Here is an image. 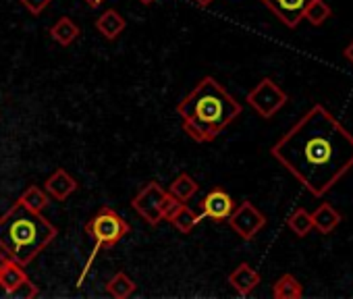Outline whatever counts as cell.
Listing matches in <instances>:
<instances>
[{
    "instance_id": "cell-1",
    "label": "cell",
    "mask_w": 353,
    "mask_h": 299,
    "mask_svg": "<svg viewBox=\"0 0 353 299\" xmlns=\"http://www.w3.org/2000/svg\"><path fill=\"white\" fill-rule=\"evenodd\" d=\"M270 154L312 196L322 198L353 169V135L326 106L314 104Z\"/></svg>"
},
{
    "instance_id": "cell-2",
    "label": "cell",
    "mask_w": 353,
    "mask_h": 299,
    "mask_svg": "<svg viewBox=\"0 0 353 299\" xmlns=\"http://www.w3.org/2000/svg\"><path fill=\"white\" fill-rule=\"evenodd\" d=\"M176 114L194 141L208 143L241 114V104L214 77H204L176 104Z\"/></svg>"
},
{
    "instance_id": "cell-3",
    "label": "cell",
    "mask_w": 353,
    "mask_h": 299,
    "mask_svg": "<svg viewBox=\"0 0 353 299\" xmlns=\"http://www.w3.org/2000/svg\"><path fill=\"white\" fill-rule=\"evenodd\" d=\"M57 235V227L42 212H32L19 202L0 214V251L21 266L34 262Z\"/></svg>"
},
{
    "instance_id": "cell-4",
    "label": "cell",
    "mask_w": 353,
    "mask_h": 299,
    "mask_svg": "<svg viewBox=\"0 0 353 299\" xmlns=\"http://www.w3.org/2000/svg\"><path fill=\"white\" fill-rule=\"evenodd\" d=\"M179 204H183V202H176L158 181L145 183L131 200V208L143 218V223H148L152 227L166 220Z\"/></svg>"
},
{
    "instance_id": "cell-5",
    "label": "cell",
    "mask_w": 353,
    "mask_h": 299,
    "mask_svg": "<svg viewBox=\"0 0 353 299\" xmlns=\"http://www.w3.org/2000/svg\"><path fill=\"white\" fill-rule=\"evenodd\" d=\"M85 233L96 241V247L110 249L129 233V225L119 212L104 206L85 223Z\"/></svg>"
},
{
    "instance_id": "cell-6",
    "label": "cell",
    "mask_w": 353,
    "mask_h": 299,
    "mask_svg": "<svg viewBox=\"0 0 353 299\" xmlns=\"http://www.w3.org/2000/svg\"><path fill=\"white\" fill-rule=\"evenodd\" d=\"M248 104L262 116V118H270L274 116L285 104H287V94L270 79L264 77L260 79V83L248 94Z\"/></svg>"
},
{
    "instance_id": "cell-7",
    "label": "cell",
    "mask_w": 353,
    "mask_h": 299,
    "mask_svg": "<svg viewBox=\"0 0 353 299\" xmlns=\"http://www.w3.org/2000/svg\"><path fill=\"white\" fill-rule=\"evenodd\" d=\"M227 223L243 241H252L266 227V216L252 202L245 200L239 206H235V210L231 212Z\"/></svg>"
},
{
    "instance_id": "cell-8",
    "label": "cell",
    "mask_w": 353,
    "mask_h": 299,
    "mask_svg": "<svg viewBox=\"0 0 353 299\" xmlns=\"http://www.w3.org/2000/svg\"><path fill=\"white\" fill-rule=\"evenodd\" d=\"M233 210H235V202L223 187L210 189L200 204V214L214 223H225Z\"/></svg>"
},
{
    "instance_id": "cell-9",
    "label": "cell",
    "mask_w": 353,
    "mask_h": 299,
    "mask_svg": "<svg viewBox=\"0 0 353 299\" xmlns=\"http://www.w3.org/2000/svg\"><path fill=\"white\" fill-rule=\"evenodd\" d=\"M260 3L270 9L287 28H297L299 21L305 15V9L310 7L312 0H260Z\"/></svg>"
},
{
    "instance_id": "cell-10",
    "label": "cell",
    "mask_w": 353,
    "mask_h": 299,
    "mask_svg": "<svg viewBox=\"0 0 353 299\" xmlns=\"http://www.w3.org/2000/svg\"><path fill=\"white\" fill-rule=\"evenodd\" d=\"M79 187V183L75 181V177H71L65 169H57L44 183V192L52 198V200H67L71 194H75Z\"/></svg>"
},
{
    "instance_id": "cell-11",
    "label": "cell",
    "mask_w": 353,
    "mask_h": 299,
    "mask_svg": "<svg viewBox=\"0 0 353 299\" xmlns=\"http://www.w3.org/2000/svg\"><path fill=\"white\" fill-rule=\"evenodd\" d=\"M23 268L26 266H21L19 262H15L11 258H5L3 266H0V289H3L5 295L15 293L28 280V274H26Z\"/></svg>"
},
{
    "instance_id": "cell-12",
    "label": "cell",
    "mask_w": 353,
    "mask_h": 299,
    "mask_svg": "<svg viewBox=\"0 0 353 299\" xmlns=\"http://www.w3.org/2000/svg\"><path fill=\"white\" fill-rule=\"evenodd\" d=\"M229 285L239 293V295H250L258 285H260V272L252 268L248 262H241L231 274H229Z\"/></svg>"
},
{
    "instance_id": "cell-13",
    "label": "cell",
    "mask_w": 353,
    "mask_h": 299,
    "mask_svg": "<svg viewBox=\"0 0 353 299\" xmlns=\"http://www.w3.org/2000/svg\"><path fill=\"white\" fill-rule=\"evenodd\" d=\"M125 28H127L125 17H123L119 11H114V9L104 11V13L96 19V30H98V32L102 34V38H106V40H117V38L125 32Z\"/></svg>"
},
{
    "instance_id": "cell-14",
    "label": "cell",
    "mask_w": 353,
    "mask_h": 299,
    "mask_svg": "<svg viewBox=\"0 0 353 299\" xmlns=\"http://www.w3.org/2000/svg\"><path fill=\"white\" fill-rule=\"evenodd\" d=\"M341 214L328 204V202H324V204H320L314 212H312V223H314V229L316 231H320L322 235H328V233H332L339 225H341Z\"/></svg>"
},
{
    "instance_id": "cell-15",
    "label": "cell",
    "mask_w": 353,
    "mask_h": 299,
    "mask_svg": "<svg viewBox=\"0 0 353 299\" xmlns=\"http://www.w3.org/2000/svg\"><path fill=\"white\" fill-rule=\"evenodd\" d=\"M204 216L202 214H198V212H194L188 204H179L176 206V210L166 218L176 231H181V233H192L196 227H198V223L202 220Z\"/></svg>"
},
{
    "instance_id": "cell-16",
    "label": "cell",
    "mask_w": 353,
    "mask_h": 299,
    "mask_svg": "<svg viewBox=\"0 0 353 299\" xmlns=\"http://www.w3.org/2000/svg\"><path fill=\"white\" fill-rule=\"evenodd\" d=\"M200 185L196 183V179L188 173L176 175V179L168 185V194L176 200V202H190L196 194H198Z\"/></svg>"
},
{
    "instance_id": "cell-17",
    "label": "cell",
    "mask_w": 353,
    "mask_h": 299,
    "mask_svg": "<svg viewBox=\"0 0 353 299\" xmlns=\"http://www.w3.org/2000/svg\"><path fill=\"white\" fill-rule=\"evenodd\" d=\"M272 297H276V299H301L303 287L293 274H283L272 285Z\"/></svg>"
},
{
    "instance_id": "cell-18",
    "label": "cell",
    "mask_w": 353,
    "mask_h": 299,
    "mask_svg": "<svg viewBox=\"0 0 353 299\" xmlns=\"http://www.w3.org/2000/svg\"><path fill=\"white\" fill-rule=\"evenodd\" d=\"M50 36L54 42H59L61 46H69L77 40L79 36V25L69 19V17H61L52 28H50Z\"/></svg>"
},
{
    "instance_id": "cell-19",
    "label": "cell",
    "mask_w": 353,
    "mask_h": 299,
    "mask_svg": "<svg viewBox=\"0 0 353 299\" xmlns=\"http://www.w3.org/2000/svg\"><path fill=\"white\" fill-rule=\"evenodd\" d=\"M135 289H137V285L129 278V274L127 272H123V270H119L108 282H106V293L110 295V297H114V299H127V297H131L133 293H135Z\"/></svg>"
},
{
    "instance_id": "cell-20",
    "label": "cell",
    "mask_w": 353,
    "mask_h": 299,
    "mask_svg": "<svg viewBox=\"0 0 353 299\" xmlns=\"http://www.w3.org/2000/svg\"><path fill=\"white\" fill-rule=\"evenodd\" d=\"M17 202L23 204V206H26L28 210H32V212H44L46 206H48V202H50V196H48L42 187H38V185H30V187L19 196Z\"/></svg>"
},
{
    "instance_id": "cell-21",
    "label": "cell",
    "mask_w": 353,
    "mask_h": 299,
    "mask_svg": "<svg viewBox=\"0 0 353 299\" xmlns=\"http://www.w3.org/2000/svg\"><path fill=\"white\" fill-rule=\"evenodd\" d=\"M287 227L293 231V235H297V237H307L310 231L314 229L312 214H310L305 208H297V210L287 218Z\"/></svg>"
},
{
    "instance_id": "cell-22",
    "label": "cell",
    "mask_w": 353,
    "mask_h": 299,
    "mask_svg": "<svg viewBox=\"0 0 353 299\" xmlns=\"http://www.w3.org/2000/svg\"><path fill=\"white\" fill-rule=\"evenodd\" d=\"M330 17H332V9L326 5V0H312L310 7L305 9V15H303V19L310 21V25H316V28L322 25Z\"/></svg>"
},
{
    "instance_id": "cell-23",
    "label": "cell",
    "mask_w": 353,
    "mask_h": 299,
    "mask_svg": "<svg viewBox=\"0 0 353 299\" xmlns=\"http://www.w3.org/2000/svg\"><path fill=\"white\" fill-rule=\"evenodd\" d=\"M21 3H23V7H26L30 13L40 15V13L50 5V0H21Z\"/></svg>"
},
{
    "instance_id": "cell-24",
    "label": "cell",
    "mask_w": 353,
    "mask_h": 299,
    "mask_svg": "<svg viewBox=\"0 0 353 299\" xmlns=\"http://www.w3.org/2000/svg\"><path fill=\"white\" fill-rule=\"evenodd\" d=\"M36 295H38V289H36V287L32 285V280L28 278V280H26L15 293H11L9 297H36Z\"/></svg>"
},
{
    "instance_id": "cell-25",
    "label": "cell",
    "mask_w": 353,
    "mask_h": 299,
    "mask_svg": "<svg viewBox=\"0 0 353 299\" xmlns=\"http://www.w3.org/2000/svg\"><path fill=\"white\" fill-rule=\"evenodd\" d=\"M343 54H345V59H347V61H349V63L353 65V42H351V44H349V46L345 48V52H343Z\"/></svg>"
},
{
    "instance_id": "cell-26",
    "label": "cell",
    "mask_w": 353,
    "mask_h": 299,
    "mask_svg": "<svg viewBox=\"0 0 353 299\" xmlns=\"http://www.w3.org/2000/svg\"><path fill=\"white\" fill-rule=\"evenodd\" d=\"M102 3H104V0H85V5H88L90 9H98Z\"/></svg>"
},
{
    "instance_id": "cell-27",
    "label": "cell",
    "mask_w": 353,
    "mask_h": 299,
    "mask_svg": "<svg viewBox=\"0 0 353 299\" xmlns=\"http://www.w3.org/2000/svg\"><path fill=\"white\" fill-rule=\"evenodd\" d=\"M196 5H200V7H208V5H212L214 0H194Z\"/></svg>"
},
{
    "instance_id": "cell-28",
    "label": "cell",
    "mask_w": 353,
    "mask_h": 299,
    "mask_svg": "<svg viewBox=\"0 0 353 299\" xmlns=\"http://www.w3.org/2000/svg\"><path fill=\"white\" fill-rule=\"evenodd\" d=\"M5 258H7V256H5L3 251H0V266H3V262H5Z\"/></svg>"
},
{
    "instance_id": "cell-29",
    "label": "cell",
    "mask_w": 353,
    "mask_h": 299,
    "mask_svg": "<svg viewBox=\"0 0 353 299\" xmlns=\"http://www.w3.org/2000/svg\"><path fill=\"white\" fill-rule=\"evenodd\" d=\"M139 3H141V5H152L154 0H139Z\"/></svg>"
}]
</instances>
